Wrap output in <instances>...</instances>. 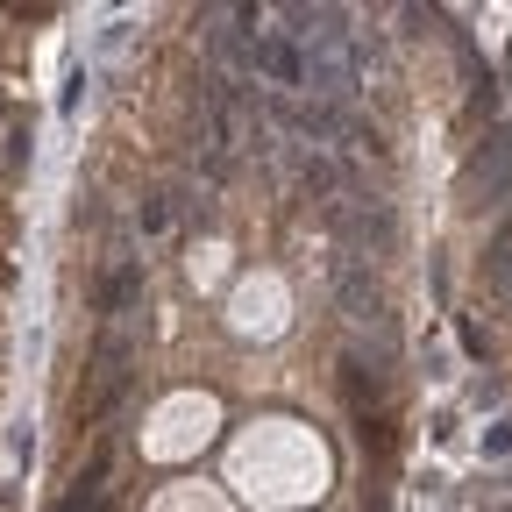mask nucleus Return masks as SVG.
<instances>
[{
	"mask_svg": "<svg viewBox=\"0 0 512 512\" xmlns=\"http://www.w3.org/2000/svg\"><path fill=\"white\" fill-rule=\"evenodd\" d=\"M491 456H512V420H498V434H491Z\"/></svg>",
	"mask_w": 512,
	"mask_h": 512,
	"instance_id": "20e7f679",
	"label": "nucleus"
},
{
	"mask_svg": "<svg viewBox=\"0 0 512 512\" xmlns=\"http://www.w3.org/2000/svg\"><path fill=\"white\" fill-rule=\"evenodd\" d=\"M136 299H143V256H121L114 278L100 285V313H128Z\"/></svg>",
	"mask_w": 512,
	"mask_h": 512,
	"instance_id": "f257e3e1",
	"label": "nucleus"
},
{
	"mask_svg": "<svg viewBox=\"0 0 512 512\" xmlns=\"http://www.w3.org/2000/svg\"><path fill=\"white\" fill-rule=\"evenodd\" d=\"M136 221H143L150 235H157V228H171V192H157V200H143V214H136Z\"/></svg>",
	"mask_w": 512,
	"mask_h": 512,
	"instance_id": "7ed1b4c3",
	"label": "nucleus"
},
{
	"mask_svg": "<svg viewBox=\"0 0 512 512\" xmlns=\"http://www.w3.org/2000/svg\"><path fill=\"white\" fill-rule=\"evenodd\" d=\"M100 498H107V463H93V470H86V477L72 484V498H64L57 512H93Z\"/></svg>",
	"mask_w": 512,
	"mask_h": 512,
	"instance_id": "f03ea898",
	"label": "nucleus"
}]
</instances>
